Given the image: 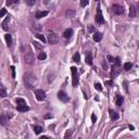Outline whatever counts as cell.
<instances>
[{"label": "cell", "mask_w": 139, "mask_h": 139, "mask_svg": "<svg viewBox=\"0 0 139 139\" xmlns=\"http://www.w3.org/2000/svg\"><path fill=\"white\" fill-rule=\"evenodd\" d=\"M11 72H12V77L15 78V67L13 66V65L11 66Z\"/></svg>", "instance_id": "obj_36"}, {"label": "cell", "mask_w": 139, "mask_h": 139, "mask_svg": "<svg viewBox=\"0 0 139 139\" xmlns=\"http://www.w3.org/2000/svg\"><path fill=\"white\" fill-rule=\"evenodd\" d=\"M70 136H72V130H67L64 135V138H69Z\"/></svg>", "instance_id": "obj_35"}, {"label": "cell", "mask_w": 139, "mask_h": 139, "mask_svg": "<svg viewBox=\"0 0 139 139\" xmlns=\"http://www.w3.org/2000/svg\"><path fill=\"white\" fill-rule=\"evenodd\" d=\"M91 121H92V123H96V121H97V117L95 114H91Z\"/></svg>", "instance_id": "obj_37"}, {"label": "cell", "mask_w": 139, "mask_h": 139, "mask_svg": "<svg viewBox=\"0 0 139 139\" xmlns=\"http://www.w3.org/2000/svg\"><path fill=\"white\" fill-rule=\"evenodd\" d=\"M132 67V64L130 62H126L125 64H124V70H125V71H129Z\"/></svg>", "instance_id": "obj_21"}, {"label": "cell", "mask_w": 139, "mask_h": 139, "mask_svg": "<svg viewBox=\"0 0 139 139\" xmlns=\"http://www.w3.org/2000/svg\"><path fill=\"white\" fill-rule=\"evenodd\" d=\"M20 0H7V4L8 6H11V4H13V3H17Z\"/></svg>", "instance_id": "obj_30"}, {"label": "cell", "mask_w": 139, "mask_h": 139, "mask_svg": "<svg viewBox=\"0 0 139 139\" xmlns=\"http://www.w3.org/2000/svg\"><path fill=\"white\" fill-rule=\"evenodd\" d=\"M47 39H48V42L51 43V45H56V43H58V41H59L58 36H56L54 33H49L47 36Z\"/></svg>", "instance_id": "obj_5"}, {"label": "cell", "mask_w": 139, "mask_h": 139, "mask_svg": "<svg viewBox=\"0 0 139 139\" xmlns=\"http://www.w3.org/2000/svg\"><path fill=\"white\" fill-rule=\"evenodd\" d=\"M36 37H37L38 39H40L42 42H46V38H45V36H43V35H41V34H36Z\"/></svg>", "instance_id": "obj_28"}, {"label": "cell", "mask_w": 139, "mask_h": 139, "mask_svg": "<svg viewBox=\"0 0 139 139\" xmlns=\"http://www.w3.org/2000/svg\"><path fill=\"white\" fill-rule=\"evenodd\" d=\"M24 78V84H25L26 88L30 89L34 87L35 83H36V76L34 75L33 73H30V72H28V73H25L23 76Z\"/></svg>", "instance_id": "obj_1"}, {"label": "cell", "mask_w": 139, "mask_h": 139, "mask_svg": "<svg viewBox=\"0 0 139 139\" xmlns=\"http://www.w3.org/2000/svg\"><path fill=\"white\" fill-rule=\"evenodd\" d=\"M49 1H50V0H45V3H48Z\"/></svg>", "instance_id": "obj_42"}, {"label": "cell", "mask_w": 139, "mask_h": 139, "mask_svg": "<svg viewBox=\"0 0 139 139\" xmlns=\"http://www.w3.org/2000/svg\"><path fill=\"white\" fill-rule=\"evenodd\" d=\"M16 103H17V105H21V104H26V102H25V100L22 99V98H17Z\"/></svg>", "instance_id": "obj_25"}, {"label": "cell", "mask_w": 139, "mask_h": 139, "mask_svg": "<svg viewBox=\"0 0 139 139\" xmlns=\"http://www.w3.org/2000/svg\"><path fill=\"white\" fill-rule=\"evenodd\" d=\"M71 72H72V77H73V82H72V85L73 87H76L78 85V74H77V69L75 66L71 67Z\"/></svg>", "instance_id": "obj_2"}, {"label": "cell", "mask_w": 139, "mask_h": 139, "mask_svg": "<svg viewBox=\"0 0 139 139\" xmlns=\"http://www.w3.org/2000/svg\"><path fill=\"white\" fill-rule=\"evenodd\" d=\"M110 117H111V119L115 121V119L118 118V113H116L115 111H113V110H110Z\"/></svg>", "instance_id": "obj_16"}, {"label": "cell", "mask_w": 139, "mask_h": 139, "mask_svg": "<svg viewBox=\"0 0 139 139\" xmlns=\"http://www.w3.org/2000/svg\"><path fill=\"white\" fill-rule=\"evenodd\" d=\"M106 59H108V61H109V62H111V63L114 62V58H113L112 56H110V54H109V56H106Z\"/></svg>", "instance_id": "obj_34"}, {"label": "cell", "mask_w": 139, "mask_h": 139, "mask_svg": "<svg viewBox=\"0 0 139 139\" xmlns=\"http://www.w3.org/2000/svg\"><path fill=\"white\" fill-rule=\"evenodd\" d=\"M96 23L97 24H103L104 23V17L102 16V12H101V9H100V6L98 4V8H97V15H96Z\"/></svg>", "instance_id": "obj_4"}, {"label": "cell", "mask_w": 139, "mask_h": 139, "mask_svg": "<svg viewBox=\"0 0 139 139\" xmlns=\"http://www.w3.org/2000/svg\"><path fill=\"white\" fill-rule=\"evenodd\" d=\"M43 118H46V119H47V118H52V115L51 114H46L45 116H43Z\"/></svg>", "instance_id": "obj_39"}, {"label": "cell", "mask_w": 139, "mask_h": 139, "mask_svg": "<svg viewBox=\"0 0 139 139\" xmlns=\"http://www.w3.org/2000/svg\"><path fill=\"white\" fill-rule=\"evenodd\" d=\"M89 3V0H80V7H86Z\"/></svg>", "instance_id": "obj_31"}, {"label": "cell", "mask_w": 139, "mask_h": 139, "mask_svg": "<svg viewBox=\"0 0 139 139\" xmlns=\"http://www.w3.org/2000/svg\"><path fill=\"white\" fill-rule=\"evenodd\" d=\"M33 45H34V47L36 48V49H38V50L42 49V46L39 45V42H37V41H33Z\"/></svg>", "instance_id": "obj_24"}, {"label": "cell", "mask_w": 139, "mask_h": 139, "mask_svg": "<svg viewBox=\"0 0 139 139\" xmlns=\"http://www.w3.org/2000/svg\"><path fill=\"white\" fill-rule=\"evenodd\" d=\"M129 129H130V130H134V126H132V125H129Z\"/></svg>", "instance_id": "obj_41"}, {"label": "cell", "mask_w": 139, "mask_h": 139, "mask_svg": "<svg viewBox=\"0 0 139 139\" xmlns=\"http://www.w3.org/2000/svg\"><path fill=\"white\" fill-rule=\"evenodd\" d=\"M137 14V10L136 8H135L132 4H130L129 6V17H135Z\"/></svg>", "instance_id": "obj_11"}, {"label": "cell", "mask_w": 139, "mask_h": 139, "mask_svg": "<svg viewBox=\"0 0 139 139\" xmlns=\"http://www.w3.org/2000/svg\"><path fill=\"white\" fill-rule=\"evenodd\" d=\"M65 15H66V17H69V19L74 17L75 16V11L72 10V9H70V10H67L66 12H65Z\"/></svg>", "instance_id": "obj_17"}, {"label": "cell", "mask_w": 139, "mask_h": 139, "mask_svg": "<svg viewBox=\"0 0 139 139\" xmlns=\"http://www.w3.org/2000/svg\"><path fill=\"white\" fill-rule=\"evenodd\" d=\"M25 2H26V4L27 6H34L35 4V2H36V0H25Z\"/></svg>", "instance_id": "obj_29"}, {"label": "cell", "mask_w": 139, "mask_h": 139, "mask_svg": "<svg viewBox=\"0 0 139 139\" xmlns=\"http://www.w3.org/2000/svg\"><path fill=\"white\" fill-rule=\"evenodd\" d=\"M105 85H109V86H112L113 82H105Z\"/></svg>", "instance_id": "obj_40"}, {"label": "cell", "mask_w": 139, "mask_h": 139, "mask_svg": "<svg viewBox=\"0 0 139 139\" xmlns=\"http://www.w3.org/2000/svg\"><path fill=\"white\" fill-rule=\"evenodd\" d=\"M72 35H73V29H72V28H67V29H65L64 33H63V36H64L65 38H71Z\"/></svg>", "instance_id": "obj_12"}, {"label": "cell", "mask_w": 139, "mask_h": 139, "mask_svg": "<svg viewBox=\"0 0 139 139\" xmlns=\"http://www.w3.org/2000/svg\"><path fill=\"white\" fill-rule=\"evenodd\" d=\"M0 97H2V98L7 97V91L4 88H0Z\"/></svg>", "instance_id": "obj_23"}, {"label": "cell", "mask_w": 139, "mask_h": 139, "mask_svg": "<svg viewBox=\"0 0 139 139\" xmlns=\"http://www.w3.org/2000/svg\"><path fill=\"white\" fill-rule=\"evenodd\" d=\"M0 123H1L2 125H7V116L6 115H1V116H0Z\"/></svg>", "instance_id": "obj_22"}, {"label": "cell", "mask_w": 139, "mask_h": 139, "mask_svg": "<svg viewBox=\"0 0 139 139\" xmlns=\"http://www.w3.org/2000/svg\"><path fill=\"white\" fill-rule=\"evenodd\" d=\"M24 60H25V63L26 64H33V62H34V54H33V52L30 51L29 49H28V52H25L24 53Z\"/></svg>", "instance_id": "obj_3"}, {"label": "cell", "mask_w": 139, "mask_h": 139, "mask_svg": "<svg viewBox=\"0 0 139 139\" xmlns=\"http://www.w3.org/2000/svg\"><path fill=\"white\" fill-rule=\"evenodd\" d=\"M34 132H35V134L39 135L41 132H42V127H41V126H38V125H35L34 126Z\"/></svg>", "instance_id": "obj_20"}, {"label": "cell", "mask_w": 139, "mask_h": 139, "mask_svg": "<svg viewBox=\"0 0 139 139\" xmlns=\"http://www.w3.org/2000/svg\"><path fill=\"white\" fill-rule=\"evenodd\" d=\"M16 110L20 111V112H26V111L29 110V108H28L26 104H21V105H17L16 106Z\"/></svg>", "instance_id": "obj_14"}, {"label": "cell", "mask_w": 139, "mask_h": 139, "mask_svg": "<svg viewBox=\"0 0 139 139\" xmlns=\"http://www.w3.org/2000/svg\"><path fill=\"white\" fill-rule=\"evenodd\" d=\"M95 87H96V89H97V90H99V91L102 90V86H101V84H99V83L95 84Z\"/></svg>", "instance_id": "obj_33"}, {"label": "cell", "mask_w": 139, "mask_h": 139, "mask_svg": "<svg viewBox=\"0 0 139 139\" xmlns=\"http://www.w3.org/2000/svg\"><path fill=\"white\" fill-rule=\"evenodd\" d=\"M35 96H36L38 101H42V100H45V98H46L45 91L41 90V89H36V90H35Z\"/></svg>", "instance_id": "obj_7"}, {"label": "cell", "mask_w": 139, "mask_h": 139, "mask_svg": "<svg viewBox=\"0 0 139 139\" xmlns=\"http://www.w3.org/2000/svg\"><path fill=\"white\" fill-rule=\"evenodd\" d=\"M119 72H121V69H119V66H117V65L113 64L112 71H111V77H112V78H115V77H116V76L119 74Z\"/></svg>", "instance_id": "obj_9"}, {"label": "cell", "mask_w": 139, "mask_h": 139, "mask_svg": "<svg viewBox=\"0 0 139 139\" xmlns=\"http://www.w3.org/2000/svg\"><path fill=\"white\" fill-rule=\"evenodd\" d=\"M123 101H124V98L122 97V96L117 95V96H116V105L121 106V105H122V103H123Z\"/></svg>", "instance_id": "obj_19"}, {"label": "cell", "mask_w": 139, "mask_h": 139, "mask_svg": "<svg viewBox=\"0 0 139 139\" xmlns=\"http://www.w3.org/2000/svg\"><path fill=\"white\" fill-rule=\"evenodd\" d=\"M4 38H6V41H7V46L11 47L12 46V36L10 34H6L4 35Z\"/></svg>", "instance_id": "obj_13"}, {"label": "cell", "mask_w": 139, "mask_h": 139, "mask_svg": "<svg viewBox=\"0 0 139 139\" xmlns=\"http://www.w3.org/2000/svg\"><path fill=\"white\" fill-rule=\"evenodd\" d=\"M58 98L62 102H69L70 101V97L64 92V91H59V92H58Z\"/></svg>", "instance_id": "obj_8"}, {"label": "cell", "mask_w": 139, "mask_h": 139, "mask_svg": "<svg viewBox=\"0 0 139 139\" xmlns=\"http://www.w3.org/2000/svg\"><path fill=\"white\" fill-rule=\"evenodd\" d=\"M101 39H102L101 33H95V34H93V40L95 41H100Z\"/></svg>", "instance_id": "obj_18"}, {"label": "cell", "mask_w": 139, "mask_h": 139, "mask_svg": "<svg viewBox=\"0 0 139 139\" xmlns=\"http://www.w3.org/2000/svg\"><path fill=\"white\" fill-rule=\"evenodd\" d=\"M46 15H48V11H38L36 13V19H41Z\"/></svg>", "instance_id": "obj_15"}, {"label": "cell", "mask_w": 139, "mask_h": 139, "mask_svg": "<svg viewBox=\"0 0 139 139\" xmlns=\"http://www.w3.org/2000/svg\"><path fill=\"white\" fill-rule=\"evenodd\" d=\"M46 58H47V54H46L45 52H40V53L38 54V59H39V60H45Z\"/></svg>", "instance_id": "obj_26"}, {"label": "cell", "mask_w": 139, "mask_h": 139, "mask_svg": "<svg viewBox=\"0 0 139 139\" xmlns=\"http://www.w3.org/2000/svg\"><path fill=\"white\" fill-rule=\"evenodd\" d=\"M112 11H113L114 14L121 15V14H123V12H124V8L121 6V4H113V6H112Z\"/></svg>", "instance_id": "obj_6"}, {"label": "cell", "mask_w": 139, "mask_h": 139, "mask_svg": "<svg viewBox=\"0 0 139 139\" xmlns=\"http://www.w3.org/2000/svg\"><path fill=\"white\" fill-rule=\"evenodd\" d=\"M73 60L75 61V62L78 63V62L80 61V56H79L78 53H75V54H74V56H73Z\"/></svg>", "instance_id": "obj_27"}, {"label": "cell", "mask_w": 139, "mask_h": 139, "mask_svg": "<svg viewBox=\"0 0 139 139\" xmlns=\"http://www.w3.org/2000/svg\"><path fill=\"white\" fill-rule=\"evenodd\" d=\"M6 14H7V9H1V10H0V17L4 16Z\"/></svg>", "instance_id": "obj_32"}, {"label": "cell", "mask_w": 139, "mask_h": 139, "mask_svg": "<svg viewBox=\"0 0 139 139\" xmlns=\"http://www.w3.org/2000/svg\"><path fill=\"white\" fill-rule=\"evenodd\" d=\"M85 61H86V63L88 65H92V53L91 52H87L86 53V59H85Z\"/></svg>", "instance_id": "obj_10"}, {"label": "cell", "mask_w": 139, "mask_h": 139, "mask_svg": "<svg viewBox=\"0 0 139 139\" xmlns=\"http://www.w3.org/2000/svg\"><path fill=\"white\" fill-rule=\"evenodd\" d=\"M102 66H103L104 70H108V63H106V61H104V62L102 63Z\"/></svg>", "instance_id": "obj_38"}]
</instances>
